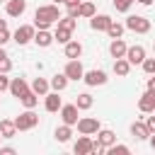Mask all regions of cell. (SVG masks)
I'll list each match as a JSON object with an SVG mask.
<instances>
[{
    "instance_id": "6da1fadb",
    "label": "cell",
    "mask_w": 155,
    "mask_h": 155,
    "mask_svg": "<svg viewBox=\"0 0 155 155\" xmlns=\"http://www.w3.org/2000/svg\"><path fill=\"white\" fill-rule=\"evenodd\" d=\"M61 19V12H58V5L51 2V5H39L36 12H34V27L36 29H48L53 24H58Z\"/></svg>"
},
{
    "instance_id": "7a4b0ae2",
    "label": "cell",
    "mask_w": 155,
    "mask_h": 155,
    "mask_svg": "<svg viewBox=\"0 0 155 155\" xmlns=\"http://www.w3.org/2000/svg\"><path fill=\"white\" fill-rule=\"evenodd\" d=\"M34 34H36V27L34 24H19L15 31H12V41L17 46H27L29 41H34Z\"/></svg>"
},
{
    "instance_id": "3957f363",
    "label": "cell",
    "mask_w": 155,
    "mask_h": 155,
    "mask_svg": "<svg viewBox=\"0 0 155 155\" xmlns=\"http://www.w3.org/2000/svg\"><path fill=\"white\" fill-rule=\"evenodd\" d=\"M15 126H17V131H31L39 126V114H34V109H27L15 119Z\"/></svg>"
},
{
    "instance_id": "277c9868",
    "label": "cell",
    "mask_w": 155,
    "mask_h": 155,
    "mask_svg": "<svg viewBox=\"0 0 155 155\" xmlns=\"http://www.w3.org/2000/svg\"><path fill=\"white\" fill-rule=\"evenodd\" d=\"M126 29H131L136 34H148L150 31V19L143 17V15H131V17H126Z\"/></svg>"
},
{
    "instance_id": "5b68a950",
    "label": "cell",
    "mask_w": 155,
    "mask_h": 155,
    "mask_svg": "<svg viewBox=\"0 0 155 155\" xmlns=\"http://www.w3.org/2000/svg\"><path fill=\"white\" fill-rule=\"evenodd\" d=\"M73 153H75V155H92V153H97V143H94L90 136L80 133V138H78L75 145H73Z\"/></svg>"
},
{
    "instance_id": "8992f818",
    "label": "cell",
    "mask_w": 155,
    "mask_h": 155,
    "mask_svg": "<svg viewBox=\"0 0 155 155\" xmlns=\"http://www.w3.org/2000/svg\"><path fill=\"white\" fill-rule=\"evenodd\" d=\"M94 143H97V153H107V148L116 143V133H114L111 128H99Z\"/></svg>"
},
{
    "instance_id": "52a82bcc",
    "label": "cell",
    "mask_w": 155,
    "mask_h": 155,
    "mask_svg": "<svg viewBox=\"0 0 155 155\" xmlns=\"http://www.w3.org/2000/svg\"><path fill=\"white\" fill-rule=\"evenodd\" d=\"M99 128H102V124H99V119H94V116H82V119H78V131L85 133V136H97Z\"/></svg>"
},
{
    "instance_id": "ba28073f",
    "label": "cell",
    "mask_w": 155,
    "mask_h": 155,
    "mask_svg": "<svg viewBox=\"0 0 155 155\" xmlns=\"http://www.w3.org/2000/svg\"><path fill=\"white\" fill-rule=\"evenodd\" d=\"M63 73L68 75V80H82V78H85V68H82L80 58H70V61L65 63V70H63Z\"/></svg>"
},
{
    "instance_id": "9c48e42d",
    "label": "cell",
    "mask_w": 155,
    "mask_h": 155,
    "mask_svg": "<svg viewBox=\"0 0 155 155\" xmlns=\"http://www.w3.org/2000/svg\"><path fill=\"white\" fill-rule=\"evenodd\" d=\"M85 85H90V87H97V85H107V73L104 70H99V68H94V70H85Z\"/></svg>"
},
{
    "instance_id": "30bf717a",
    "label": "cell",
    "mask_w": 155,
    "mask_h": 155,
    "mask_svg": "<svg viewBox=\"0 0 155 155\" xmlns=\"http://www.w3.org/2000/svg\"><path fill=\"white\" fill-rule=\"evenodd\" d=\"M78 104L73 102V104H63L61 107V119H63V124H68V126H78Z\"/></svg>"
},
{
    "instance_id": "8fae6325",
    "label": "cell",
    "mask_w": 155,
    "mask_h": 155,
    "mask_svg": "<svg viewBox=\"0 0 155 155\" xmlns=\"http://www.w3.org/2000/svg\"><path fill=\"white\" fill-rule=\"evenodd\" d=\"M138 109L143 114H153L155 111V92L153 90H145L140 97H138Z\"/></svg>"
},
{
    "instance_id": "7c38bea8",
    "label": "cell",
    "mask_w": 155,
    "mask_h": 155,
    "mask_svg": "<svg viewBox=\"0 0 155 155\" xmlns=\"http://www.w3.org/2000/svg\"><path fill=\"white\" fill-rule=\"evenodd\" d=\"M29 90H31V85H29L24 78H12V80H10V90H7V92H10L12 97H17V99H19V97H22L24 92H29Z\"/></svg>"
},
{
    "instance_id": "4fadbf2b",
    "label": "cell",
    "mask_w": 155,
    "mask_h": 155,
    "mask_svg": "<svg viewBox=\"0 0 155 155\" xmlns=\"http://www.w3.org/2000/svg\"><path fill=\"white\" fill-rule=\"evenodd\" d=\"M126 58H128V63H131V65H140V63L145 61V48H143L140 44H136V46H128V51H126Z\"/></svg>"
},
{
    "instance_id": "5bb4252c",
    "label": "cell",
    "mask_w": 155,
    "mask_h": 155,
    "mask_svg": "<svg viewBox=\"0 0 155 155\" xmlns=\"http://www.w3.org/2000/svg\"><path fill=\"white\" fill-rule=\"evenodd\" d=\"M61 107H63V99L58 97V92H56V90H53V92H48V94L44 97V109H46V111L56 114V111H61Z\"/></svg>"
},
{
    "instance_id": "9a60e30c",
    "label": "cell",
    "mask_w": 155,
    "mask_h": 155,
    "mask_svg": "<svg viewBox=\"0 0 155 155\" xmlns=\"http://www.w3.org/2000/svg\"><path fill=\"white\" fill-rule=\"evenodd\" d=\"M24 10H27V0H7V2H5L7 17H22Z\"/></svg>"
},
{
    "instance_id": "2e32d148",
    "label": "cell",
    "mask_w": 155,
    "mask_h": 155,
    "mask_svg": "<svg viewBox=\"0 0 155 155\" xmlns=\"http://www.w3.org/2000/svg\"><path fill=\"white\" fill-rule=\"evenodd\" d=\"M111 22H114V19H111L109 15H94V17L90 19V27H92L94 31H107Z\"/></svg>"
},
{
    "instance_id": "e0dca14e",
    "label": "cell",
    "mask_w": 155,
    "mask_h": 155,
    "mask_svg": "<svg viewBox=\"0 0 155 155\" xmlns=\"http://www.w3.org/2000/svg\"><path fill=\"white\" fill-rule=\"evenodd\" d=\"M53 41H56V39H53V34H51L48 29H36V34H34V44H36V46L48 48Z\"/></svg>"
},
{
    "instance_id": "ac0fdd59",
    "label": "cell",
    "mask_w": 155,
    "mask_h": 155,
    "mask_svg": "<svg viewBox=\"0 0 155 155\" xmlns=\"http://www.w3.org/2000/svg\"><path fill=\"white\" fill-rule=\"evenodd\" d=\"M131 136H133L136 140H148V138H150V131H148L145 121H133V124H131Z\"/></svg>"
},
{
    "instance_id": "d6986e66",
    "label": "cell",
    "mask_w": 155,
    "mask_h": 155,
    "mask_svg": "<svg viewBox=\"0 0 155 155\" xmlns=\"http://www.w3.org/2000/svg\"><path fill=\"white\" fill-rule=\"evenodd\" d=\"M126 51H128V46H126L124 39H111V44H109V53H111V58H124Z\"/></svg>"
},
{
    "instance_id": "ffe728a7",
    "label": "cell",
    "mask_w": 155,
    "mask_h": 155,
    "mask_svg": "<svg viewBox=\"0 0 155 155\" xmlns=\"http://www.w3.org/2000/svg\"><path fill=\"white\" fill-rule=\"evenodd\" d=\"M63 53H65V58H80V56H82V44L70 39V41L63 46Z\"/></svg>"
},
{
    "instance_id": "44dd1931",
    "label": "cell",
    "mask_w": 155,
    "mask_h": 155,
    "mask_svg": "<svg viewBox=\"0 0 155 155\" xmlns=\"http://www.w3.org/2000/svg\"><path fill=\"white\" fill-rule=\"evenodd\" d=\"M31 90H34L39 97H46L48 90H51V82H48L46 78H34V80H31Z\"/></svg>"
},
{
    "instance_id": "7402d4cb",
    "label": "cell",
    "mask_w": 155,
    "mask_h": 155,
    "mask_svg": "<svg viewBox=\"0 0 155 155\" xmlns=\"http://www.w3.org/2000/svg\"><path fill=\"white\" fill-rule=\"evenodd\" d=\"M114 73H116L119 78H126V75L131 73V63H128L126 56H124V58H114Z\"/></svg>"
},
{
    "instance_id": "603a6c76",
    "label": "cell",
    "mask_w": 155,
    "mask_h": 155,
    "mask_svg": "<svg viewBox=\"0 0 155 155\" xmlns=\"http://www.w3.org/2000/svg\"><path fill=\"white\" fill-rule=\"evenodd\" d=\"M48 82H51V90H56V92H63V90L68 87V82H70V80H68V75H65V73H56V75H53Z\"/></svg>"
},
{
    "instance_id": "cb8c5ba5",
    "label": "cell",
    "mask_w": 155,
    "mask_h": 155,
    "mask_svg": "<svg viewBox=\"0 0 155 155\" xmlns=\"http://www.w3.org/2000/svg\"><path fill=\"white\" fill-rule=\"evenodd\" d=\"M75 104H78V109H80V111H87V109H92L94 97H92L90 92H80V94L75 97Z\"/></svg>"
},
{
    "instance_id": "d4e9b609",
    "label": "cell",
    "mask_w": 155,
    "mask_h": 155,
    "mask_svg": "<svg viewBox=\"0 0 155 155\" xmlns=\"http://www.w3.org/2000/svg\"><path fill=\"white\" fill-rule=\"evenodd\" d=\"M0 133H2L5 138H15V136H17L15 119H2V121H0Z\"/></svg>"
},
{
    "instance_id": "484cf974",
    "label": "cell",
    "mask_w": 155,
    "mask_h": 155,
    "mask_svg": "<svg viewBox=\"0 0 155 155\" xmlns=\"http://www.w3.org/2000/svg\"><path fill=\"white\" fill-rule=\"evenodd\" d=\"M19 102L24 104V109H34V107L39 104V94H36L34 90H29V92H24V94L19 97Z\"/></svg>"
},
{
    "instance_id": "4316f807",
    "label": "cell",
    "mask_w": 155,
    "mask_h": 155,
    "mask_svg": "<svg viewBox=\"0 0 155 155\" xmlns=\"http://www.w3.org/2000/svg\"><path fill=\"white\" fill-rule=\"evenodd\" d=\"M53 136H56V140H58V143H68V140H70V136H73V126L63 124V126H58V128H56V133H53Z\"/></svg>"
},
{
    "instance_id": "83f0119b",
    "label": "cell",
    "mask_w": 155,
    "mask_h": 155,
    "mask_svg": "<svg viewBox=\"0 0 155 155\" xmlns=\"http://www.w3.org/2000/svg\"><path fill=\"white\" fill-rule=\"evenodd\" d=\"M97 15V10H94V2L92 0H85V2H80V17H85V19H92Z\"/></svg>"
},
{
    "instance_id": "f1b7e54d",
    "label": "cell",
    "mask_w": 155,
    "mask_h": 155,
    "mask_svg": "<svg viewBox=\"0 0 155 155\" xmlns=\"http://www.w3.org/2000/svg\"><path fill=\"white\" fill-rule=\"evenodd\" d=\"M53 39H56L58 44H63V46H65V44L73 39V31H70V29H63V27H56V31H53Z\"/></svg>"
},
{
    "instance_id": "f546056e",
    "label": "cell",
    "mask_w": 155,
    "mask_h": 155,
    "mask_svg": "<svg viewBox=\"0 0 155 155\" xmlns=\"http://www.w3.org/2000/svg\"><path fill=\"white\" fill-rule=\"evenodd\" d=\"M124 29H126V24L111 22V24H109V29H107V34H109L111 39H121V36H124Z\"/></svg>"
},
{
    "instance_id": "4dcf8cb0",
    "label": "cell",
    "mask_w": 155,
    "mask_h": 155,
    "mask_svg": "<svg viewBox=\"0 0 155 155\" xmlns=\"http://www.w3.org/2000/svg\"><path fill=\"white\" fill-rule=\"evenodd\" d=\"M10 70H12V61H10L7 51L0 46V73H10Z\"/></svg>"
},
{
    "instance_id": "1f68e13d",
    "label": "cell",
    "mask_w": 155,
    "mask_h": 155,
    "mask_svg": "<svg viewBox=\"0 0 155 155\" xmlns=\"http://www.w3.org/2000/svg\"><path fill=\"white\" fill-rule=\"evenodd\" d=\"M56 27H63V29H70V31H75V27H78V19L75 17H70V15H65V17H61L58 19V24Z\"/></svg>"
},
{
    "instance_id": "d6a6232c",
    "label": "cell",
    "mask_w": 155,
    "mask_h": 155,
    "mask_svg": "<svg viewBox=\"0 0 155 155\" xmlns=\"http://www.w3.org/2000/svg\"><path fill=\"white\" fill-rule=\"evenodd\" d=\"M7 41H12V34L7 29V19H0V46H5Z\"/></svg>"
},
{
    "instance_id": "836d02e7",
    "label": "cell",
    "mask_w": 155,
    "mask_h": 155,
    "mask_svg": "<svg viewBox=\"0 0 155 155\" xmlns=\"http://www.w3.org/2000/svg\"><path fill=\"white\" fill-rule=\"evenodd\" d=\"M128 153H131V148L128 145H119V143L107 148V155H128Z\"/></svg>"
},
{
    "instance_id": "e575fe53",
    "label": "cell",
    "mask_w": 155,
    "mask_h": 155,
    "mask_svg": "<svg viewBox=\"0 0 155 155\" xmlns=\"http://www.w3.org/2000/svg\"><path fill=\"white\" fill-rule=\"evenodd\" d=\"M133 2L136 0H114V7H116V12H128Z\"/></svg>"
},
{
    "instance_id": "d590c367",
    "label": "cell",
    "mask_w": 155,
    "mask_h": 155,
    "mask_svg": "<svg viewBox=\"0 0 155 155\" xmlns=\"http://www.w3.org/2000/svg\"><path fill=\"white\" fill-rule=\"evenodd\" d=\"M140 65H143V70H145L148 75H155V58H145Z\"/></svg>"
},
{
    "instance_id": "8d00e7d4",
    "label": "cell",
    "mask_w": 155,
    "mask_h": 155,
    "mask_svg": "<svg viewBox=\"0 0 155 155\" xmlns=\"http://www.w3.org/2000/svg\"><path fill=\"white\" fill-rule=\"evenodd\" d=\"M10 90V78L7 73H0V92H7Z\"/></svg>"
},
{
    "instance_id": "74e56055",
    "label": "cell",
    "mask_w": 155,
    "mask_h": 155,
    "mask_svg": "<svg viewBox=\"0 0 155 155\" xmlns=\"http://www.w3.org/2000/svg\"><path fill=\"white\" fill-rule=\"evenodd\" d=\"M145 126L150 133H155V111H153V116H145Z\"/></svg>"
},
{
    "instance_id": "f35d334b",
    "label": "cell",
    "mask_w": 155,
    "mask_h": 155,
    "mask_svg": "<svg viewBox=\"0 0 155 155\" xmlns=\"http://www.w3.org/2000/svg\"><path fill=\"white\" fill-rule=\"evenodd\" d=\"M0 153H2V155H15L17 150H15L12 145H0Z\"/></svg>"
},
{
    "instance_id": "ab89813d",
    "label": "cell",
    "mask_w": 155,
    "mask_h": 155,
    "mask_svg": "<svg viewBox=\"0 0 155 155\" xmlns=\"http://www.w3.org/2000/svg\"><path fill=\"white\" fill-rule=\"evenodd\" d=\"M68 15L78 19V17H80V5H75V7H68Z\"/></svg>"
},
{
    "instance_id": "60d3db41",
    "label": "cell",
    "mask_w": 155,
    "mask_h": 155,
    "mask_svg": "<svg viewBox=\"0 0 155 155\" xmlns=\"http://www.w3.org/2000/svg\"><path fill=\"white\" fill-rule=\"evenodd\" d=\"M80 2H82V0H63L65 7H75V5H80Z\"/></svg>"
},
{
    "instance_id": "b9f144b4",
    "label": "cell",
    "mask_w": 155,
    "mask_h": 155,
    "mask_svg": "<svg viewBox=\"0 0 155 155\" xmlns=\"http://www.w3.org/2000/svg\"><path fill=\"white\" fill-rule=\"evenodd\" d=\"M148 90H153V92H155V75H150V78H148Z\"/></svg>"
},
{
    "instance_id": "7bdbcfd3",
    "label": "cell",
    "mask_w": 155,
    "mask_h": 155,
    "mask_svg": "<svg viewBox=\"0 0 155 155\" xmlns=\"http://www.w3.org/2000/svg\"><path fill=\"white\" fill-rule=\"evenodd\" d=\"M148 143H150V148L155 150V133H150V138H148Z\"/></svg>"
},
{
    "instance_id": "ee69618b",
    "label": "cell",
    "mask_w": 155,
    "mask_h": 155,
    "mask_svg": "<svg viewBox=\"0 0 155 155\" xmlns=\"http://www.w3.org/2000/svg\"><path fill=\"white\" fill-rule=\"evenodd\" d=\"M136 2H140V5H145V7H148V5H153V0H136Z\"/></svg>"
},
{
    "instance_id": "f6af8a7d",
    "label": "cell",
    "mask_w": 155,
    "mask_h": 155,
    "mask_svg": "<svg viewBox=\"0 0 155 155\" xmlns=\"http://www.w3.org/2000/svg\"><path fill=\"white\" fill-rule=\"evenodd\" d=\"M53 2H56V5H63V0H53Z\"/></svg>"
},
{
    "instance_id": "bcb514c9",
    "label": "cell",
    "mask_w": 155,
    "mask_h": 155,
    "mask_svg": "<svg viewBox=\"0 0 155 155\" xmlns=\"http://www.w3.org/2000/svg\"><path fill=\"white\" fill-rule=\"evenodd\" d=\"M153 51H155V41H153Z\"/></svg>"
},
{
    "instance_id": "7dc6e473",
    "label": "cell",
    "mask_w": 155,
    "mask_h": 155,
    "mask_svg": "<svg viewBox=\"0 0 155 155\" xmlns=\"http://www.w3.org/2000/svg\"><path fill=\"white\" fill-rule=\"evenodd\" d=\"M2 138H5V136H2V133H0V140H2Z\"/></svg>"
},
{
    "instance_id": "c3c4849f",
    "label": "cell",
    "mask_w": 155,
    "mask_h": 155,
    "mask_svg": "<svg viewBox=\"0 0 155 155\" xmlns=\"http://www.w3.org/2000/svg\"><path fill=\"white\" fill-rule=\"evenodd\" d=\"M0 2H7V0H0Z\"/></svg>"
}]
</instances>
